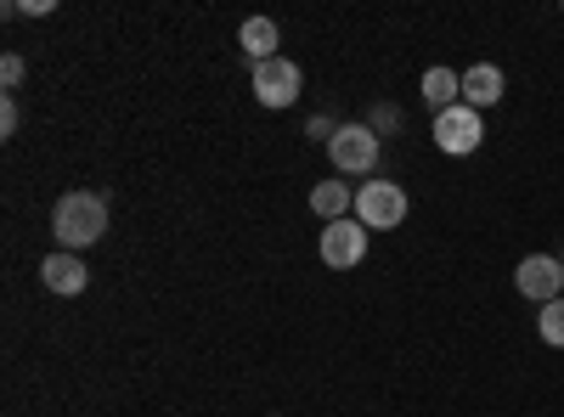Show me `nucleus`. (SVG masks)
<instances>
[{
	"label": "nucleus",
	"mask_w": 564,
	"mask_h": 417,
	"mask_svg": "<svg viewBox=\"0 0 564 417\" xmlns=\"http://www.w3.org/2000/svg\"><path fill=\"white\" fill-rule=\"evenodd\" d=\"M52 231H57V249L85 254L90 243H102L108 231V198L102 193H63L52 209Z\"/></svg>",
	"instance_id": "1"
},
{
	"label": "nucleus",
	"mask_w": 564,
	"mask_h": 417,
	"mask_svg": "<svg viewBox=\"0 0 564 417\" xmlns=\"http://www.w3.org/2000/svg\"><path fill=\"white\" fill-rule=\"evenodd\" d=\"M406 193L395 187V180H361L356 187V220L367 226V231H395L401 220H406Z\"/></svg>",
	"instance_id": "2"
},
{
	"label": "nucleus",
	"mask_w": 564,
	"mask_h": 417,
	"mask_svg": "<svg viewBox=\"0 0 564 417\" xmlns=\"http://www.w3.org/2000/svg\"><path fill=\"white\" fill-rule=\"evenodd\" d=\"M379 153H384V142L367 124H339V135L327 142V158H334L339 175H372L379 169Z\"/></svg>",
	"instance_id": "3"
},
{
	"label": "nucleus",
	"mask_w": 564,
	"mask_h": 417,
	"mask_svg": "<svg viewBox=\"0 0 564 417\" xmlns=\"http://www.w3.org/2000/svg\"><path fill=\"white\" fill-rule=\"evenodd\" d=\"M513 288H520L536 310L564 299V260L558 254H525L520 265H513Z\"/></svg>",
	"instance_id": "4"
},
{
	"label": "nucleus",
	"mask_w": 564,
	"mask_h": 417,
	"mask_svg": "<svg viewBox=\"0 0 564 417\" xmlns=\"http://www.w3.org/2000/svg\"><path fill=\"white\" fill-rule=\"evenodd\" d=\"M486 142V113H475V108H446V113H435V147L441 153H452V158H468Z\"/></svg>",
	"instance_id": "5"
},
{
	"label": "nucleus",
	"mask_w": 564,
	"mask_h": 417,
	"mask_svg": "<svg viewBox=\"0 0 564 417\" xmlns=\"http://www.w3.org/2000/svg\"><path fill=\"white\" fill-rule=\"evenodd\" d=\"M367 238H372V231H367L356 215L327 220V226H322V265H334V271H356V265L367 260Z\"/></svg>",
	"instance_id": "6"
},
{
	"label": "nucleus",
	"mask_w": 564,
	"mask_h": 417,
	"mask_svg": "<svg viewBox=\"0 0 564 417\" xmlns=\"http://www.w3.org/2000/svg\"><path fill=\"white\" fill-rule=\"evenodd\" d=\"M300 85H305V74H300V63H289V57L254 63V102H260V108H294V102H300Z\"/></svg>",
	"instance_id": "7"
},
{
	"label": "nucleus",
	"mask_w": 564,
	"mask_h": 417,
	"mask_svg": "<svg viewBox=\"0 0 564 417\" xmlns=\"http://www.w3.org/2000/svg\"><path fill=\"white\" fill-rule=\"evenodd\" d=\"M502 97H508V79H502L497 63H475V68L463 74V108L486 113V108H497Z\"/></svg>",
	"instance_id": "8"
},
{
	"label": "nucleus",
	"mask_w": 564,
	"mask_h": 417,
	"mask_svg": "<svg viewBox=\"0 0 564 417\" xmlns=\"http://www.w3.org/2000/svg\"><path fill=\"white\" fill-rule=\"evenodd\" d=\"M40 283L52 288V294H85V283H90V271H85V260L79 254H68V249H57V254H45L40 260Z\"/></svg>",
	"instance_id": "9"
},
{
	"label": "nucleus",
	"mask_w": 564,
	"mask_h": 417,
	"mask_svg": "<svg viewBox=\"0 0 564 417\" xmlns=\"http://www.w3.org/2000/svg\"><path fill=\"white\" fill-rule=\"evenodd\" d=\"M311 209L322 220H345L356 209V193H350V180H316L311 187Z\"/></svg>",
	"instance_id": "10"
},
{
	"label": "nucleus",
	"mask_w": 564,
	"mask_h": 417,
	"mask_svg": "<svg viewBox=\"0 0 564 417\" xmlns=\"http://www.w3.org/2000/svg\"><path fill=\"white\" fill-rule=\"evenodd\" d=\"M423 102H430L435 113L457 108V102H463V74H452V68H430V74H423Z\"/></svg>",
	"instance_id": "11"
},
{
	"label": "nucleus",
	"mask_w": 564,
	"mask_h": 417,
	"mask_svg": "<svg viewBox=\"0 0 564 417\" xmlns=\"http://www.w3.org/2000/svg\"><path fill=\"white\" fill-rule=\"evenodd\" d=\"M238 45H243L254 63H271V57H276V23H271V18H249V23L238 29Z\"/></svg>",
	"instance_id": "12"
},
{
	"label": "nucleus",
	"mask_w": 564,
	"mask_h": 417,
	"mask_svg": "<svg viewBox=\"0 0 564 417\" xmlns=\"http://www.w3.org/2000/svg\"><path fill=\"white\" fill-rule=\"evenodd\" d=\"M536 333H542V344L564 350V299H553V305L536 310Z\"/></svg>",
	"instance_id": "13"
},
{
	"label": "nucleus",
	"mask_w": 564,
	"mask_h": 417,
	"mask_svg": "<svg viewBox=\"0 0 564 417\" xmlns=\"http://www.w3.org/2000/svg\"><path fill=\"white\" fill-rule=\"evenodd\" d=\"M372 135H379V142H384V135H401V124H406V113L395 108V102H379V108H372L367 119H361Z\"/></svg>",
	"instance_id": "14"
},
{
	"label": "nucleus",
	"mask_w": 564,
	"mask_h": 417,
	"mask_svg": "<svg viewBox=\"0 0 564 417\" xmlns=\"http://www.w3.org/2000/svg\"><path fill=\"white\" fill-rule=\"evenodd\" d=\"M23 74H29V63H23L18 52L0 57V85H7V90H18V85H23Z\"/></svg>",
	"instance_id": "15"
},
{
	"label": "nucleus",
	"mask_w": 564,
	"mask_h": 417,
	"mask_svg": "<svg viewBox=\"0 0 564 417\" xmlns=\"http://www.w3.org/2000/svg\"><path fill=\"white\" fill-rule=\"evenodd\" d=\"M305 135H311V142H334V135H339V119H327V113H316V119L305 124Z\"/></svg>",
	"instance_id": "16"
},
{
	"label": "nucleus",
	"mask_w": 564,
	"mask_h": 417,
	"mask_svg": "<svg viewBox=\"0 0 564 417\" xmlns=\"http://www.w3.org/2000/svg\"><path fill=\"white\" fill-rule=\"evenodd\" d=\"M18 124H23V119H18V102L7 97V102H0V135L12 142V135H18Z\"/></svg>",
	"instance_id": "17"
},
{
	"label": "nucleus",
	"mask_w": 564,
	"mask_h": 417,
	"mask_svg": "<svg viewBox=\"0 0 564 417\" xmlns=\"http://www.w3.org/2000/svg\"><path fill=\"white\" fill-rule=\"evenodd\" d=\"M18 12L23 18H45V12H52V0H18Z\"/></svg>",
	"instance_id": "18"
},
{
	"label": "nucleus",
	"mask_w": 564,
	"mask_h": 417,
	"mask_svg": "<svg viewBox=\"0 0 564 417\" xmlns=\"http://www.w3.org/2000/svg\"><path fill=\"white\" fill-rule=\"evenodd\" d=\"M558 12H564V7H558Z\"/></svg>",
	"instance_id": "19"
}]
</instances>
